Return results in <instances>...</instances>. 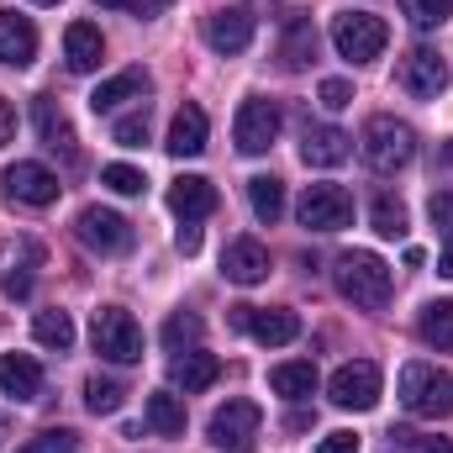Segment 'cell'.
Instances as JSON below:
<instances>
[{
    "instance_id": "6da1fadb",
    "label": "cell",
    "mask_w": 453,
    "mask_h": 453,
    "mask_svg": "<svg viewBox=\"0 0 453 453\" xmlns=\"http://www.w3.org/2000/svg\"><path fill=\"white\" fill-rule=\"evenodd\" d=\"M333 274H338L342 301H353V306H364V311H380V306L390 301V264H385L380 253L353 248V253H342L338 258Z\"/></svg>"
},
{
    "instance_id": "7a4b0ae2",
    "label": "cell",
    "mask_w": 453,
    "mask_h": 453,
    "mask_svg": "<svg viewBox=\"0 0 453 453\" xmlns=\"http://www.w3.org/2000/svg\"><path fill=\"white\" fill-rule=\"evenodd\" d=\"M411 158H417V132L406 121H395V116H369V127H364V164L374 174H395Z\"/></svg>"
},
{
    "instance_id": "3957f363",
    "label": "cell",
    "mask_w": 453,
    "mask_h": 453,
    "mask_svg": "<svg viewBox=\"0 0 453 453\" xmlns=\"http://www.w3.org/2000/svg\"><path fill=\"white\" fill-rule=\"evenodd\" d=\"M401 401H406L411 417H427V422L449 417L453 411V374L433 369V364H406L401 369Z\"/></svg>"
},
{
    "instance_id": "277c9868",
    "label": "cell",
    "mask_w": 453,
    "mask_h": 453,
    "mask_svg": "<svg viewBox=\"0 0 453 453\" xmlns=\"http://www.w3.org/2000/svg\"><path fill=\"white\" fill-rule=\"evenodd\" d=\"M385 42H390V27L380 16H369V11H342V16H333V48H338L348 64L380 58Z\"/></svg>"
},
{
    "instance_id": "5b68a950",
    "label": "cell",
    "mask_w": 453,
    "mask_h": 453,
    "mask_svg": "<svg viewBox=\"0 0 453 453\" xmlns=\"http://www.w3.org/2000/svg\"><path fill=\"white\" fill-rule=\"evenodd\" d=\"M90 342H96V353L111 358V364H137V358H142V327H137L132 311H121V306H101V311H96Z\"/></svg>"
},
{
    "instance_id": "8992f818",
    "label": "cell",
    "mask_w": 453,
    "mask_h": 453,
    "mask_svg": "<svg viewBox=\"0 0 453 453\" xmlns=\"http://www.w3.org/2000/svg\"><path fill=\"white\" fill-rule=\"evenodd\" d=\"M296 217H301L306 232H342V226L353 222V196L342 185H306Z\"/></svg>"
},
{
    "instance_id": "52a82bcc",
    "label": "cell",
    "mask_w": 453,
    "mask_h": 453,
    "mask_svg": "<svg viewBox=\"0 0 453 453\" xmlns=\"http://www.w3.org/2000/svg\"><path fill=\"white\" fill-rule=\"evenodd\" d=\"M232 137H237V148H242L248 158L269 153V148H274V137H280V106H274V101H264V96H248V101L237 106Z\"/></svg>"
},
{
    "instance_id": "ba28073f",
    "label": "cell",
    "mask_w": 453,
    "mask_h": 453,
    "mask_svg": "<svg viewBox=\"0 0 453 453\" xmlns=\"http://www.w3.org/2000/svg\"><path fill=\"white\" fill-rule=\"evenodd\" d=\"M232 327L253 333L264 348H285V342L301 338V317L285 306H232Z\"/></svg>"
},
{
    "instance_id": "9c48e42d",
    "label": "cell",
    "mask_w": 453,
    "mask_h": 453,
    "mask_svg": "<svg viewBox=\"0 0 453 453\" xmlns=\"http://www.w3.org/2000/svg\"><path fill=\"white\" fill-rule=\"evenodd\" d=\"M327 395H333L338 411H369L380 401V364H369V358L342 364L333 374V385H327Z\"/></svg>"
},
{
    "instance_id": "30bf717a",
    "label": "cell",
    "mask_w": 453,
    "mask_h": 453,
    "mask_svg": "<svg viewBox=\"0 0 453 453\" xmlns=\"http://www.w3.org/2000/svg\"><path fill=\"white\" fill-rule=\"evenodd\" d=\"M395 80H401L406 96H417V101H438V96L449 90V64H443L433 48H411V53L395 64Z\"/></svg>"
},
{
    "instance_id": "8fae6325",
    "label": "cell",
    "mask_w": 453,
    "mask_h": 453,
    "mask_svg": "<svg viewBox=\"0 0 453 453\" xmlns=\"http://www.w3.org/2000/svg\"><path fill=\"white\" fill-rule=\"evenodd\" d=\"M0 185H5V196L21 201V206H53V201H58V174H53L48 164H32V158L11 164V169L0 174Z\"/></svg>"
},
{
    "instance_id": "7c38bea8",
    "label": "cell",
    "mask_w": 453,
    "mask_h": 453,
    "mask_svg": "<svg viewBox=\"0 0 453 453\" xmlns=\"http://www.w3.org/2000/svg\"><path fill=\"white\" fill-rule=\"evenodd\" d=\"M258 422H264L258 401H226V406L211 411L206 433H211V443H217V449H248V443H253V433H258Z\"/></svg>"
},
{
    "instance_id": "4fadbf2b",
    "label": "cell",
    "mask_w": 453,
    "mask_h": 453,
    "mask_svg": "<svg viewBox=\"0 0 453 453\" xmlns=\"http://www.w3.org/2000/svg\"><path fill=\"white\" fill-rule=\"evenodd\" d=\"M74 232H80V242L96 248V253H127V248H132V222L116 217V211H106V206H85L80 222H74Z\"/></svg>"
},
{
    "instance_id": "5bb4252c",
    "label": "cell",
    "mask_w": 453,
    "mask_h": 453,
    "mask_svg": "<svg viewBox=\"0 0 453 453\" xmlns=\"http://www.w3.org/2000/svg\"><path fill=\"white\" fill-rule=\"evenodd\" d=\"M206 42L232 58V53H242L248 42H253V11H242V5H226V11H211L206 16Z\"/></svg>"
},
{
    "instance_id": "9a60e30c",
    "label": "cell",
    "mask_w": 453,
    "mask_h": 453,
    "mask_svg": "<svg viewBox=\"0 0 453 453\" xmlns=\"http://www.w3.org/2000/svg\"><path fill=\"white\" fill-rule=\"evenodd\" d=\"M222 274L232 285H258V280H269V248L258 242V237H232L222 253Z\"/></svg>"
},
{
    "instance_id": "2e32d148",
    "label": "cell",
    "mask_w": 453,
    "mask_h": 453,
    "mask_svg": "<svg viewBox=\"0 0 453 453\" xmlns=\"http://www.w3.org/2000/svg\"><path fill=\"white\" fill-rule=\"evenodd\" d=\"M169 211H174L180 222L211 217V211H217V185H211L206 174H180V180L169 185Z\"/></svg>"
},
{
    "instance_id": "e0dca14e",
    "label": "cell",
    "mask_w": 453,
    "mask_h": 453,
    "mask_svg": "<svg viewBox=\"0 0 453 453\" xmlns=\"http://www.w3.org/2000/svg\"><path fill=\"white\" fill-rule=\"evenodd\" d=\"M348 153H353V137L342 127H306L301 132V158L311 169H338V164H348Z\"/></svg>"
},
{
    "instance_id": "ac0fdd59",
    "label": "cell",
    "mask_w": 453,
    "mask_h": 453,
    "mask_svg": "<svg viewBox=\"0 0 453 453\" xmlns=\"http://www.w3.org/2000/svg\"><path fill=\"white\" fill-rule=\"evenodd\" d=\"M169 380H174V390H185V395H196V390H211V385L222 380V358H217V353H201V348H190V353H180V358L169 364Z\"/></svg>"
},
{
    "instance_id": "d6986e66",
    "label": "cell",
    "mask_w": 453,
    "mask_h": 453,
    "mask_svg": "<svg viewBox=\"0 0 453 453\" xmlns=\"http://www.w3.org/2000/svg\"><path fill=\"white\" fill-rule=\"evenodd\" d=\"M32 116H37V137H42V148H48V153H58L64 164H74V158H80V148H74V127H69V116L58 111L48 96H37Z\"/></svg>"
},
{
    "instance_id": "ffe728a7",
    "label": "cell",
    "mask_w": 453,
    "mask_h": 453,
    "mask_svg": "<svg viewBox=\"0 0 453 453\" xmlns=\"http://www.w3.org/2000/svg\"><path fill=\"white\" fill-rule=\"evenodd\" d=\"M0 390L11 401H37L42 395V364L32 353H0Z\"/></svg>"
},
{
    "instance_id": "44dd1931",
    "label": "cell",
    "mask_w": 453,
    "mask_h": 453,
    "mask_svg": "<svg viewBox=\"0 0 453 453\" xmlns=\"http://www.w3.org/2000/svg\"><path fill=\"white\" fill-rule=\"evenodd\" d=\"M32 58H37V27L16 11H0V64L27 69Z\"/></svg>"
},
{
    "instance_id": "7402d4cb",
    "label": "cell",
    "mask_w": 453,
    "mask_h": 453,
    "mask_svg": "<svg viewBox=\"0 0 453 453\" xmlns=\"http://www.w3.org/2000/svg\"><path fill=\"white\" fill-rule=\"evenodd\" d=\"M64 58H69V69H74V74H96V69H101V58H106V37H101V27L74 21V27L64 32Z\"/></svg>"
},
{
    "instance_id": "603a6c76",
    "label": "cell",
    "mask_w": 453,
    "mask_h": 453,
    "mask_svg": "<svg viewBox=\"0 0 453 453\" xmlns=\"http://www.w3.org/2000/svg\"><path fill=\"white\" fill-rule=\"evenodd\" d=\"M142 96H148V74H142V69H121L111 80H101V90L90 96V111L111 116V111H121L127 101H142Z\"/></svg>"
},
{
    "instance_id": "cb8c5ba5",
    "label": "cell",
    "mask_w": 453,
    "mask_h": 453,
    "mask_svg": "<svg viewBox=\"0 0 453 453\" xmlns=\"http://www.w3.org/2000/svg\"><path fill=\"white\" fill-rule=\"evenodd\" d=\"M206 132H211V127H206V111H201V106H180L174 121H169V142H164V148H169L174 158H196V153H206Z\"/></svg>"
},
{
    "instance_id": "d4e9b609",
    "label": "cell",
    "mask_w": 453,
    "mask_h": 453,
    "mask_svg": "<svg viewBox=\"0 0 453 453\" xmlns=\"http://www.w3.org/2000/svg\"><path fill=\"white\" fill-rule=\"evenodd\" d=\"M311 58H317V27H311V16L290 11L285 16V37H280V64L285 69H306Z\"/></svg>"
},
{
    "instance_id": "484cf974",
    "label": "cell",
    "mask_w": 453,
    "mask_h": 453,
    "mask_svg": "<svg viewBox=\"0 0 453 453\" xmlns=\"http://www.w3.org/2000/svg\"><path fill=\"white\" fill-rule=\"evenodd\" d=\"M269 390L285 395V401H306V395L317 390V364H306V358H296V364H274V369H269Z\"/></svg>"
},
{
    "instance_id": "4316f807",
    "label": "cell",
    "mask_w": 453,
    "mask_h": 453,
    "mask_svg": "<svg viewBox=\"0 0 453 453\" xmlns=\"http://www.w3.org/2000/svg\"><path fill=\"white\" fill-rule=\"evenodd\" d=\"M248 206H253V217L264 226H274L285 217V180H274V174H253L248 180Z\"/></svg>"
},
{
    "instance_id": "83f0119b",
    "label": "cell",
    "mask_w": 453,
    "mask_h": 453,
    "mask_svg": "<svg viewBox=\"0 0 453 453\" xmlns=\"http://www.w3.org/2000/svg\"><path fill=\"white\" fill-rule=\"evenodd\" d=\"M148 427H153L158 438H180V433H185V401L169 395V390H153V395H148Z\"/></svg>"
},
{
    "instance_id": "f1b7e54d",
    "label": "cell",
    "mask_w": 453,
    "mask_h": 453,
    "mask_svg": "<svg viewBox=\"0 0 453 453\" xmlns=\"http://www.w3.org/2000/svg\"><path fill=\"white\" fill-rule=\"evenodd\" d=\"M417 333L427 348H453V301H427L417 317Z\"/></svg>"
},
{
    "instance_id": "f546056e",
    "label": "cell",
    "mask_w": 453,
    "mask_h": 453,
    "mask_svg": "<svg viewBox=\"0 0 453 453\" xmlns=\"http://www.w3.org/2000/svg\"><path fill=\"white\" fill-rule=\"evenodd\" d=\"M32 338L42 342V348H53V353H69V348H74V322H69V311H37V317H32Z\"/></svg>"
},
{
    "instance_id": "4dcf8cb0",
    "label": "cell",
    "mask_w": 453,
    "mask_h": 453,
    "mask_svg": "<svg viewBox=\"0 0 453 453\" xmlns=\"http://www.w3.org/2000/svg\"><path fill=\"white\" fill-rule=\"evenodd\" d=\"M121 401H127V390H121L116 380H106V374H90V380H85V406H90L96 417L121 411Z\"/></svg>"
},
{
    "instance_id": "1f68e13d",
    "label": "cell",
    "mask_w": 453,
    "mask_h": 453,
    "mask_svg": "<svg viewBox=\"0 0 453 453\" xmlns=\"http://www.w3.org/2000/svg\"><path fill=\"white\" fill-rule=\"evenodd\" d=\"M369 222H374V232H380V237H406V206H401L395 196H374Z\"/></svg>"
},
{
    "instance_id": "d6a6232c",
    "label": "cell",
    "mask_w": 453,
    "mask_h": 453,
    "mask_svg": "<svg viewBox=\"0 0 453 453\" xmlns=\"http://www.w3.org/2000/svg\"><path fill=\"white\" fill-rule=\"evenodd\" d=\"M201 333H206V322L196 317V311H174L169 322H164V342L180 353V348H196L201 342Z\"/></svg>"
},
{
    "instance_id": "836d02e7",
    "label": "cell",
    "mask_w": 453,
    "mask_h": 453,
    "mask_svg": "<svg viewBox=\"0 0 453 453\" xmlns=\"http://www.w3.org/2000/svg\"><path fill=\"white\" fill-rule=\"evenodd\" d=\"M101 185L116 190V196H142V190H148V174L132 169V164H106V169H101Z\"/></svg>"
},
{
    "instance_id": "e575fe53",
    "label": "cell",
    "mask_w": 453,
    "mask_h": 453,
    "mask_svg": "<svg viewBox=\"0 0 453 453\" xmlns=\"http://www.w3.org/2000/svg\"><path fill=\"white\" fill-rule=\"evenodd\" d=\"M111 142H116V148H142V142H148V111L116 116V127H111Z\"/></svg>"
},
{
    "instance_id": "d590c367",
    "label": "cell",
    "mask_w": 453,
    "mask_h": 453,
    "mask_svg": "<svg viewBox=\"0 0 453 453\" xmlns=\"http://www.w3.org/2000/svg\"><path fill=\"white\" fill-rule=\"evenodd\" d=\"M21 453H80V433H69V427H48L42 438H32Z\"/></svg>"
},
{
    "instance_id": "8d00e7d4",
    "label": "cell",
    "mask_w": 453,
    "mask_h": 453,
    "mask_svg": "<svg viewBox=\"0 0 453 453\" xmlns=\"http://www.w3.org/2000/svg\"><path fill=\"white\" fill-rule=\"evenodd\" d=\"M453 16V0H411V21L417 27H438Z\"/></svg>"
},
{
    "instance_id": "74e56055",
    "label": "cell",
    "mask_w": 453,
    "mask_h": 453,
    "mask_svg": "<svg viewBox=\"0 0 453 453\" xmlns=\"http://www.w3.org/2000/svg\"><path fill=\"white\" fill-rule=\"evenodd\" d=\"M322 106H327V111L353 106V85H348V80H322Z\"/></svg>"
},
{
    "instance_id": "f35d334b",
    "label": "cell",
    "mask_w": 453,
    "mask_h": 453,
    "mask_svg": "<svg viewBox=\"0 0 453 453\" xmlns=\"http://www.w3.org/2000/svg\"><path fill=\"white\" fill-rule=\"evenodd\" d=\"M427 217H433V226H443L453 237V190H438V196L427 201Z\"/></svg>"
},
{
    "instance_id": "ab89813d",
    "label": "cell",
    "mask_w": 453,
    "mask_h": 453,
    "mask_svg": "<svg viewBox=\"0 0 453 453\" xmlns=\"http://www.w3.org/2000/svg\"><path fill=\"white\" fill-rule=\"evenodd\" d=\"M317 453H358V438H353V433H327V438L317 443Z\"/></svg>"
},
{
    "instance_id": "60d3db41",
    "label": "cell",
    "mask_w": 453,
    "mask_h": 453,
    "mask_svg": "<svg viewBox=\"0 0 453 453\" xmlns=\"http://www.w3.org/2000/svg\"><path fill=\"white\" fill-rule=\"evenodd\" d=\"M174 248H180V253H201V226L185 222L180 232H174Z\"/></svg>"
},
{
    "instance_id": "b9f144b4",
    "label": "cell",
    "mask_w": 453,
    "mask_h": 453,
    "mask_svg": "<svg viewBox=\"0 0 453 453\" xmlns=\"http://www.w3.org/2000/svg\"><path fill=\"white\" fill-rule=\"evenodd\" d=\"M96 5H111V11H132V16H153V11H158L153 0H96Z\"/></svg>"
},
{
    "instance_id": "7bdbcfd3",
    "label": "cell",
    "mask_w": 453,
    "mask_h": 453,
    "mask_svg": "<svg viewBox=\"0 0 453 453\" xmlns=\"http://www.w3.org/2000/svg\"><path fill=\"white\" fill-rule=\"evenodd\" d=\"M11 137H16V106H11V101L0 96V148H5Z\"/></svg>"
},
{
    "instance_id": "ee69618b",
    "label": "cell",
    "mask_w": 453,
    "mask_h": 453,
    "mask_svg": "<svg viewBox=\"0 0 453 453\" xmlns=\"http://www.w3.org/2000/svg\"><path fill=\"white\" fill-rule=\"evenodd\" d=\"M27 290H32V274H27V269H16V274H5V296H11V301H21Z\"/></svg>"
},
{
    "instance_id": "f6af8a7d",
    "label": "cell",
    "mask_w": 453,
    "mask_h": 453,
    "mask_svg": "<svg viewBox=\"0 0 453 453\" xmlns=\"http://www.w3.org/2000/svg\"><path fill=\"white\" fill-rule=\"evenodd\" d=\"M438 274H443V280H453V237H449V248H443V258H438Z\"/></svg>"
},
{
    "instance_id": "bcb514c9",
    "label": "cell",
    "mask_w": 453,
    "mask_h": 453,
    "mask_svg": "<svg viewBox=\"0 0 453 453\" xmlns=\"http://www.w3.org/2000/svg\"><path fill=\"white\" fill-rule=\"evenodd\" d=\"M422 453H453V443H443V438H433V443H422Z\"/></svg>"
},
{
    "instance_id": "7dc6e473",
    "label": "cell",
    "mask_w": 453,
    "mask_h": 453,
    "mask_svg": "<svg viewBox=\"0 0 453 453\" xmlns=\"http://www.w3.org/2000/svg\"><path fill=\"white\" fill-rule=\"evenodd\" d=\"M37 5H58V0H37Z\"/></svg>"
},
{
    "instance_id": "c3c4849f",
    "label": "cell",
    "mask_w": 453,
    "mask_h": 453,
    "mask_svg": "<svg viewBox=\"0 0 453 453\" xmlns=\"http://www.w3.org/2000/svg\"><path fill=\"white\" fill-rule=\"evenodd\" d=\"M0 438H5V417H0Z\"/></svg>"
},
{
    "instance_id": "681fc988",
    "label": "cell",
    "mask_w": 453,
    "mask_h": 453,
    "mask_svg": "<svg viewBox=\"0 0 453 453\" xmlns=\"http://www.w3.org/2000/svg\"><path fill=\"white\" fill-rule=\"evenodd\" d=\"M443 158H449V164H453V148H449V153H443Z\"/></svg>"
},
{
    "instance_id": "f907efd6",
    "label": "cell",
    "mask_w": 453,
    "mask_h": 453,
    "mask_svg": "<svg viewBox=\"0 0 453 453\" xmlns=\"http://www.w3.org/2000/svg\"><path fill=\"white\" fill-rule=\"evenodd\" d=\"M164 5H169V0H158V11H164Z\"/></svg>"
}]
</instances>
